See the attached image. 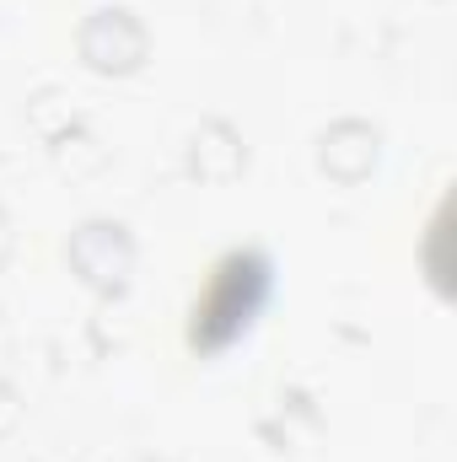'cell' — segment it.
Masks as SVG:
<instances>
[{"label":"cell","instance_id":"1","mask_svg":"<svg viewBox=\"0 0 457 462\" xmlns=\"http://www.w3.org/2000/svg\"><path fill=\"white\" fill-rule=\"evenodd\" d=\"M275 280H280V269H275L269 247H258V242H237L227 253H216L205 280L189 296L183 349L200 355V360H216V355L237 349L258 328V318L269 312Z\"/></svg>","mask_w":457,"mask_h":462}]
</instances>
